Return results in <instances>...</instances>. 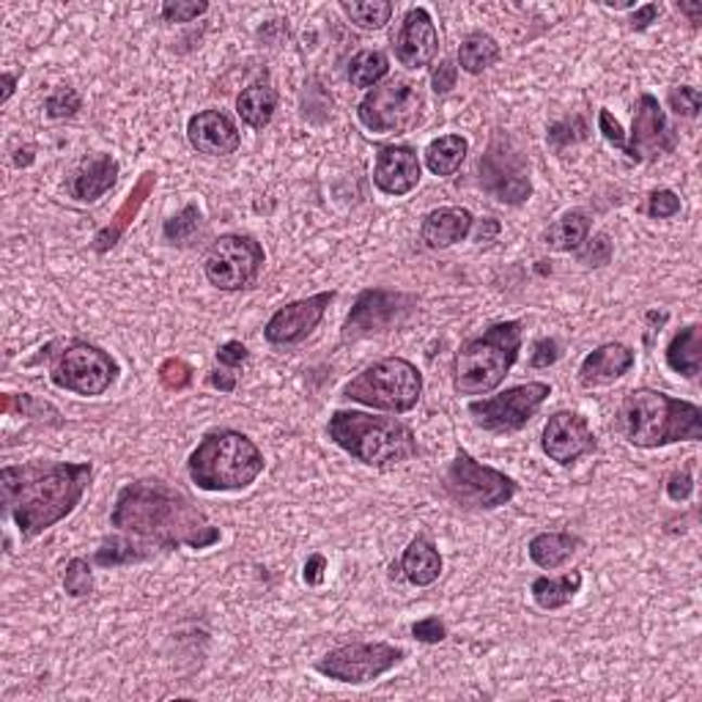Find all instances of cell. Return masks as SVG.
<instances>
[{"label":"cell","instance_id":"obj_49","mask_svg":"<svg viewBox=\"0 0 702 702\" xmlns=\"http://www.w3.org/2000/svg\"><path fill=\"white\" fill-rule=\"evenodd\" d=\"M456 80H459V66L454 61H442L431 75V86L436 93H450L456 88Z\"/></svg>","mask_w":702,"mask_h":702},{"label":"cell","instance_id":"obj_22","mask_svg":"<svg viewBox=\"0 0 702 702\" xmlns=\"http://www.w3.org/2000/svg\"><path fill=\"white\" fill-rule=\"evenodd\" d=\"M634 368V348L626 343H604L592 348L590 355L579 366L582 387H598V384H612L626 376Z\"/></svg>","mask_w":702,"mask_h":702},{"label":"cell","instance_id":"obj_56","mask_svg":"<svg viewBox=\"0 0 702 702\" xmlns=\"http://www.w3.org/2000/svg\"><path fill=\"white\" fill-rule=\"evenodd\" d=\"M34 163V149H20L17 154H14V165L17 168H25V165Z\"/></svg>","mask_w":702,"mask_h":702},{"label":"cell","instance_id":"obj_47","mask_svg":"<svg viewBox=\"0 0 702 702\" xmlns=\"http://www.w3.org/2000/svg\"><path fill=\"white\" fill-rule=\"evenodd\" d=\"M412 634H414V639H418V642L436 644V642H442V639L447 637V626L439 621V617L429 615V617H423V621L414 623Z\"/></svg>","mask_w":702,"mask_h":702},{"label":"cell","instance_id":"obj_44","mask_svg":"<svg viewBox=\"0 0 702 702\" xmlns=\"http://www.w3.org/2000/svg\"><path fill=\"white\" fill-rule=\"evenodd\" d=\"M680 212V197L673 190H653L648 197V215L653 220H667Z\"/></svg>","mask_w":702,"mask_h":702},{"label":"cell","instance_id":"obj_24","mask_svg":"<svg viewBox=\"0 0 702 702\" xmlns=\"http://www.w3.org/2000/svg\"><path fill=\"white\" fill-rule=\"evenodd\" d=\"M472 226H475V217H472L470 209H461V206H442V209L429 212V215L423 217L420 239H423L431 250H445L464 242L472 233Z\"/></svg>","mask_w":702,"mask_h":702},{"label":"cell","instance_id":"obj_51","mask_svg":"<svg viewBox=\"0 0 702 702\" xmlns=\"http://www.w3.org/2000/svg\"><path fill=\"white\" fill-rule=\"evenodd\" d=\"M598 129H601V135H604L615 149H621L623 152V145H626V132H623L621 122H617L610 111H598Z\"/></svg>","mask_w":702,"mask_h":702},{"label":"cell","instance_id":"obj_50","mask_svg":"<svg viewBox=\"0 0 702 702\" xmlns=\"http://www.w3.org/2000/svg\"><path fill=\"white\" fill-rule=\"evenodd\" d=\"M247 357H250L247 346H244V343H239V341H228V343H222L220 348H217V362H220L222 368H231V371H237V368L242 366V362L247 360Z\"/></svg>","mask_w":702,"mask_h":702},{"label":"cell","instance_id":"obj_9","mask_svg":"<svg viewBox=\"0 0 702 702\" xmlns=\"http://www.w3.org/2000/svg\"><path fill=\"white\" fill-rule=\"evenodd\" d=\"M50 379H53L55 387L86 395V398H97L116 384L118 362L93 343L72 341L55 355L53 366H50Z\"/></svg>","mask_w":702,"mask_h":702},{"label":"cell","instance_id":"obj_43","mask_svg":"<svg viewBox=\"0 0 702 702\" xmlns=\"http://www.w3.org/2000/svg\"><path fill=\"white\" fill-rule=\"evenodd\" d=\"M209 12V3H184V0H168L163 3V20L165 23H192V20L204 17Z\"/></svg>","mask_w":702,"mask_h":702},{"label":"cell","instance_id":"obj_20","mask_svg":"<svg viewBox=\"0 0 702 702\" xmlns=\"http://www.w3.org/2000/svg\"><path fill=\"white\" fill-rule=\"evenodd\" d=\"M423 179L418 152L412 145H382L373 165V184L384 195H409Z\"/></svg>","mask_w":702,"mask_h":702},{"label":"cell","instance_id":"obj_28","mask_svg":"<svg viewBox=\"0 0 702 702\" xmlns=\"http://www.w3.org/2000/svg\"><path fill=\"white\" fill-rule=\"evenodd\" d=\"M667 366L686 379H697L702 371V330L689 324L669 341Z\"/></svg>","mask_w":702,"mask_h":702},{"label":"cell","instance_id":"obj_4","mask_svg":"<svg viewBox=\"0 0 702 702\" xmlns=\"http://www.w3.org/2000/svg\"><path fill=\"white\" fill-rule=\"evenodd\" d=\"M327 434L341 450L366 467L387 470L418 456L414 431L398 418H376L355 409H337L327 423Z\"/></svg>","mask_w":702,"mask_h":702},{"label":"cell","instance_id":"obj_35","mask_svg":"<svg viewBox=\"0 0 702 702\" xmlns=\"http://www.w3.org/2000/svg\"><path fill=\"white\" fill-rule=\"evenodd\" d=\"M341 9L362 30H382L393 17V3L387 0H343Z\"/></svg>","mask_w":702,"mask_h":702},{"label":"cell","instance_id":"obj_30","mask_svg":"<svg viewBox=\"0 0 702 702\" xmlns=\"http://www.w3.org/2000/svg\"><path fill=\"white\" fill-rule=\"evenodd\" d=\"M582 590V574L579 571H565L563 576L551 579V576H538L529 587L535 604L540 610H563L565 604H571L576 598V592Z\"/></svg>","mask_w":702,"mask_h":702},{"label":"cell","instance_id":"obj_40","mask_svg":"<svg viewBox=\"0 0 702 702\" xmlns=\"http://www.w3.org/2000/svg\"><path fill=\"white\" fill-rule=\"evenodd\" d=\"M80 105H82L80 93H77L75 88H69V86H61L44 99V113L50 118H55V122H59V118H72V116H75V113L80 111Z\"/></svg>","mask_w":702,"mask_h":702},{"label":"cell","instance_id":"obj_41","mask_svg":"<svg viewBox=\"0 0 702 702\" xmlns=\"http://www.w3.org/2000/svg\"><path fill=\"white\" fill-rule=\"evenodd\" d=\"M159 382L168 390H174V393L187 390L192 384V368L184 360H179V357H170V360H165L159 366Z\"/></svg>","mask_w":702,"mask_h":702},{"label":"cell","instance_id":"obj_14","mask_svg":"<svg viewBox=\"0 0 702 702\" xmlns=\"http://www.w3.org/2000/svg\"><path fill=\"white\" fill-rule=\"evenodd\" d=\"M418 310V299L404 291L366 289L357 296L355 308L343 324V341L355 343L362 337L382 335L400 327Z\"/></svg>","mask_w":702,"mask_h":702},{"label":"cell","instance_id":"obj_7","mask_svg":"<svg viewBox=\"0 0 702 702\" xmlns=\"http://www.w3.org/2000/svg\"><path fill=\"white\" fill-rule=\"evenodd\" d=\"M420 395H423V373L404 357L376 360L343 387V398L393 414L412 412L420 404Z\"/></svg>","mask_w":702,"mask_h":702},{"label":"cell","instance_id":"obj_39","mask_svg":"<svg viewBox=\"0 0 702 702\" xmlns=\"http://www.w3.org/2000/svg\"><path fill=\"white\" fill-rule=\"evenodd\" d=\"M587 138V124L582 116L563 118V122H554L546 132V140H549L554 149H565V145H574L579 140Z\"/></svg>","mask_w":702,"mask_h":702},{"label":"cell","instance_id":"obj_2","mask_svg":"<svg viewBox=\"0 0 702 702\" xmlns=\"http://www.w3.org/2000/svg\"><path fill=\"white\" fill-rule=\"evenodd\" d=\"M91 472L88 461H30L3 467V502L17 524L20 538H39L41 533L72 516L91 483Z\"/></svg>","mask_w":702,"mask_h":702},{"label":"cell","instance_id":"obj_33","mask_svg":"<svg viewBox=\"0 0 702 702\" xmlns=\"http://www.w3.org/2000/svg\"><path fill=\"white\" fill-rule=\"evenodd\" d=\"M499 44L497 39H492L488 34H470L459 47V66L467 75H483L488 66H494L499 61Z\"/></svg>","mask_w":702,"mask_h":702},{"label":"cell","instance_id":"obj_21","mask_svg":"<svg viewBox=\"0 0 702 702\" xmlns=\"http://www.w3.org/2000/svg\"><path fill=\"white\" fill-rule=\"evenodd\" d=\"M187 138L197 154L206 157H228L242 145L237 124L222 111H204L195 113L187 124Z\"/></svg>","mask_w":702,"mask_h":702},{"label":"cell","instance_id":"obj_3","mask_svg":"<svg viewBox=\"0 0 702 702\" xmlns=\"http://www.w3.org/2000/svg\"><path fill=\"white\" fill-rule=\"evenodd\" d=\"M617 425L623 436L642 450L675 445V442H700L702 409L662 390L639 387L623 398Z\"/></svg>","mask_w":702,"mask_h":702},{"label":"cell","instance_id":"obj_29","mask_svg":"<svg viewBox=\"0 0 702 702\" xmlns=\"http://www.w3.org/2000/svg\"><path fill=\"white\" fill-rule=\"evenodd\" d=\"M576 549H579V538L571 533H540L527 546L529 560L546 571H554L569 563Z\"/></svg>","mask_w":702,"mask_h":702},{"label":"cell","instance_id":"obj_13","mask_svg":"<svg viewBox=\"0 0 702 702\" xmlns=\"http://www.w3.org/2000/svg\"><path fill=\"white\" fill-rule=\"evenodd\" d=\"M549 395L551 387L546 382H527L506 390V393L492 395V398L472 400L467 409H470L477 429L492 431V434H513V431H522L538 414Z\"/></svg>","mask_w":702,"mask_h":702},{"label":"cell","instance_id":"obj_23","mask_svg":"<svg viewBox=\"0 0 702 702\" xmlns=\"http://www.w3.org/2000/svg\"><path fill=\"white\" fill-rule=\"evenodd\" d=\"M154 187H157V174H154V170H145V174L135 181L132 192L124 197V204L118 206V212L113 215V220L107 222V226L102 228L97 237H93V250H97V253H107V250H113L118 242H122V237L129 231V226L135 222V217L140 215V209H143V204L154 192Z\"/></svg>","mask_w":702,"mask_h":702},{"label":"cell","instance_id":"obj_10","mask_svg":"<svg viewBox=\"0 0 702 702\" xmlns=\"http://www.w3.org/2000/svg\"><path fill=\"white\" fill-rule=\"evenodd\" d=\"M420 97L418 86L409 80H390L371 88L357 105L360 124L373 135H404L420 122Z\"/></svg>","mask_w":702,"mask_h":702},{"label":"cell","instance_id":"obj_45","mask_svg":"<svg viewBox=\"0 0 702 702\" xmlns=\"http://www.w3.org/2000/svg\"><path fill=\"white\" fill-rule=\"evenodd\" d=\"M585 244L587 247L579 253L582 264H587V267H604V264L612 261V242L607 233H596Z\"/></svg>","mask_w":702,"mask_h":702},{"label":"cell","instance_id":"obj_52","mask_svg":"<svg viewBox=\"0 0 702 702\" xmlns=\"http://www.w3.org/2000/svg\"><path fill=\"white\" fill-rule=\"evenodd\" d=\"M324 571H327V560L324 554H310L308 563L303 569V579L308 582L310 587H319L324 582Z\"/></svg>","mask_w":702,"mask_h":702},{"label":"cell","instance_id":"obj_57","mask_svg":"<svg viewBox=\"0 0 702 702\" xmlns=\"http://www.w3.org/2000/svg\"><path fill=\"white\" fill-rule=\"evenodd\" d=\"M14 88H17V77L14 75H3V102H9V99H12V93H14Z\"/></svg>","mask_w":702,"mask_h":702},{"label":"cell","instance_id":"obj_18","mask_svg":"<svg viewBox=\"0 0 702 702\" xmlns=\"http://www.w3.org/2000/svg\"><path fill=\"white\" fill-rule=\"evenodd\" d=\"M544 454L560 467H569L579 461L582 456L596 450V434H592L587 418L579 412H554L544 425V439H540Z\"/></svg>","mask_w":702,"mask_h":702},{"label":"cell","instance_id":"obj_1","mask_svg":"<svg viewBox=\"0 0 702 702\" xmlns=\"http://www.w3.org/2000/svg\"><path fill=\"white\" fill-rule=\"evenodd\" d=\"M111 524L157 549H209L222 538L192 497L165 481L127 483L116 497Z\"/></svg>","mask_w":702,"mask_h":702},{"label":"cell","instance_id":"obj_55","mask_svg":"<svg viewBox=\"0 0 702 702\" xmlns=\"http://www.w3.org/2000/svg\"><path fill=\"white\" fill-rule=\"evenodd\" d=\"M678 9L686 14V17H689L691 25L702 23V3H700V0H697V3H686V0H680Z\"/></svg>","mask_w":702,"mask_h":702},{"label":"cell","instance_id":"obj_37","mask_svg":"<svg viewBox=\"0 0 702 702\" xmlns=\"http://www.w3.org/2000/svg\"><path fill=\"white\" fill-rule=\"evenodd\" d=\"M201 228V209L195 204H187L179 215L170 217L163 228V237L168 239L170 244H187Z\"/></svg>","mask_w":702,"mask_h":702},{"label":"cell","instance_id":"obj_17","mask_svg":"<svg viewBox=\"0 0 702 702\" xmlns=\"http://www.w3.org/2000/svg\"><path fill=\"white\" fill-rule=\"evenodd\" d=\"M335 299V291H319V294L308 296V299H296V303L283 305L272 319L264 327V337L275 346H294L303 343L316 327L324 319L327 308Z\"/></svg>","mask_w":702,"mask_h":702},{"label":"cell","instance_id":"obj_58","mask_svg":"<svg viewBox=\"0 0 702 702\" xmlns=\"http://www.w3.org/2000/svg\"><path fill=\"white\" fill-rule=\"evenodd\" d=\"M634 7H637V3H631V0H623V3L610 0V3H607V9H615V12H621V9H634Z\"/></svg>","mask_w":702,"mask_h":702},{"label":"cell","instance_id":"obj_15","mask_svg":"<svg viewBox=\"0 0 702 702\" xmlns=\"http://www.w3.org/2000/svg\"><path fill=\"white\" fill-rule=\"evenodd\" d=\"M477 170H481L483 190L492 192L499 204L519 206L533 195L527 163H524L522 152L513 145V140L502 138V135H494L492 145H488L486 154L481 157Z\"/></svg>","mask_w":702,"mask_h":702},{"label":"cell","instance_id":"obj_53","mask_svg":"<svg viewBox=\"0 0 702 702\" xmlns=\"http://www.w3.org/2000/svg\"><path fill=\"white\" fill-rule=\"evenodd\" d=\"M662 14V7L659 3H644V7H637V12H634L631 17V28L634 30H644L650 28V23Z\"/></svg>","mask_w":702,"mask_h":702},{"label":"cell","instance_id":"obj_16","mask_svg":"<svg viewBox=\"0 0 702 702\" xmlns=\"http://www.w3.org/2000/svg\"><path fill=\"white\" fill-rule=\"evenodd\" d=\"M675 132L667 124L662 105L653 93H642L637 99V111H634L631 135L626 138L623 154L631 163H648V159H659L664 154L675 152Z\"/></svg>","mask_w":702,"mask_h":702},{"label":"cell","instance_id":"obj_42","mask_svg":"<svg viewBox=\"0 0 702 702\" xmlns=\"http://www.w3.org/2000/svg\"><path fill=\"white\" fill-rule=\"evenodd\" d=\"M669 107L684 118L700 116V107H702L700 91L691 86H675L673 91H669Z\"/></svg>","mask_w":702,"mask_h":702},{"label":"cell","instance_id":"obj_5","mask_svg":"<svg viewBox=\"0 0 702 702\" xmlns=\"http://www.w3.org/2000/svg\"><path fill=\"white\" fill-rule=\"evenodd\" d=\"M187 472L201 492H242L264 472V454L242 431L220 429L192 450Z\"/></svg>","mask_w":702,"mask_h":702},{"label":"cell","instance_id":"obj_12","mask_svg":"<svg viewBox=\"0 0 702 702\" xmlns=\"http://www.w3.org/2000/svg\"><path fill=\"white\" fill-rule=\"evenodd\" d=\"M404 648L390 642H352L330 650L324 659H319L316 669L324 678L337 680V684L362 686L371 680L382 678L390 669L404 662Z\"/></svg>","mask_w":702,"mask_h":702},{"label":"cell","instance_id":"obj_11","mask_svg":"<svg viewBox=\"0 0 702 702\" xmlns=\"http://www.w3.org/2000/svg\"><path fill=\"white\" fill-rule=\"evenodd\" d=\"M267 264L261 244L247 233H226L209 247L204 258V272L215 289L242 291L256 283Z\"/></svg>","mask_w":702,"mask_h":702},{"label":"cell","instance_id":"obj_54","mask_svg":"<svg viewBox=\"0 0 702 702\" xmlns=\"http://www.w3.org/2000/svg\"><path fill=\"white\" fill-rule=\"evenodd\" d=\"M212 387H217L220 393H233L237 390V373L231 368H217V371L209 373Z\"/></svg>","mask_w":702,"mask_h":702},{"label":"cell","instance_id":"obj_25","mask_svg":"<svg viewBox=\"0 0 702 702\" xmlns=\"http://www.w3.org/2000/svg\"><path fill=\"white\" fill-rule=\"evenodd\" d=\"M118 170L122 168H118V163L111 154H97V157H91L75 170L69 181V195L80 204H93V201H99L116 187Z\"/></svg>","mask_w":702,"mask_h":702},{"label":"cell","instance_id":"obj_26","mask_svg":"<svg viewBox=\"0 0 702 702\" xmlns=\"http://www.w3.org/2000/svg\"><path fill=\"white\" fill-rule=\"evenodd\" d=\"M398 569L414 587H429L442 576V554L425 535H418V538H412V544L404 549V558H400Z\"/></svg>","mask_w":702,"mask_h":702},{"label":"cell","instance_id":"obj_32","mask_svg":"<svg viewBox=\"0 0 702 702\" xmlns=\"http://www.w3.org/2000/svg\"><path fill=\"white\" fill-rule=\"evenodd\" d=\"M467 154H470V143L461 135H442V138L431 140L425 149V165L434 176H454L456 170L464 165Z\"/></svg>","mask_w":702,"mask_h":702},{"label":"cell","instance_id":"obj_19","mask_svg":"<svg viewBox=\"0 0 702 702\" xmlns=\"http://www.w3.org/2000/svg\"><path fill=\"white\" fill-rule=\"evenodd\" d=\"M395 59L407 69H423L439 53V34L431 20V14L423 7L409 9L404 23H400L398 36L393 41Z\"/></svg>","mask_w":702,"mask_h":702},{"label":"cell","instance_id":"obj_31","mask_svg":"<svg viewBox=\"0 0 702 702\" xmlns=\"http://www.w3.org/2000/svg\"><path fill=\"white\" fill-rule=\"evenodd\" d=\"M544 239L551 250H560V253H579L587 239H590V217L582 209L565 212V215L546 231Z\"/></svg>","mask_w":702,"mask_h":702},{"label":"cell","instance_id":"obj_6","mask_svg":"<svg viewBox=\"0 0 702 702\" xmlns=\"http://www.w3.org/2000/svg\"><path fill=\"white\" fill-rule=\"evenodd\" d=\"M522 348V321H499L483 335L461 343L454 362V384L461 395H486L506 382Z\"/></svg>","mask_w":702,"mask_h":702},{"label":"cell","instance_id":"obj_34","mask_svg":"<svg viewBox=\"0 0 702 702\" xmlns=\"http://www.w3.org/2000/svg\"><path fill=\"white\" fill-rule=\"evenodd\" d=\"M387 72L390 59L382 50H362L348 64V82L355 88H368L371 91V88H376L387 77Z\"/></svg>","mask_w":702,"mask_h":702},{"label":"cell","instance_id":"obj_46","mask_svg":"<svg viewBox=\"0 0 702 702\" xmlns=\"http://www.w3.org/2000/svg\"><path fill=\"white\" fill-rule=\"evenodd\" d=\"M560 355H563V348H560V343L554 341V337H540V341L535 343V348H533L529 366H533V368H549V366H554V362L560 360Z\"/></svg>","mask_w":702,"mask_h":702},{"label":"cell","instance_id":"obj_8","mask_svg":"<svg viewBox=\"0 0 702 702\" xmlns=\"http://www.w3.org/2000/svg\"><path fill=\"white\" fill-rule=\"evenodd\" d=\"M445 492L456 506L494 511V508L508 506L516 497L519 486L506 472L481 464L467 450H459L445 472Z\"/></svg>","mask_w":702,"mask_h":702},{"label":"cell","instance_id":"obj_48","mask_svg":"<svg viewBox=\"0 0 702 702\" xmlns=\"http://www.w3.org/2000/svg\"><path fill=\"white\" fill-rule=\"evenodd\" d=\"M691 492H694V477H691L689 470H678L669 475L667 497L673 499V502H686V499L691 497Z\"/></svg>","mask_w":702,"mask_h":702},{"label":"cell","instance_id":"obj_27","mask_svg":"<svg viewBox=\"0 0 702 702\" xmlns=\"http://www.w3.org/2000/svg\"><path fill=\"white\" fill-rule=\"evenodd\" d=\"M278 111V91L269 82H253L237 97V113L253 129H264Z\"/></svg>","mask_w":702,"mask_h":702},{"label":"cell","instance_id":"obj_38","mask_svg":"<svg viewBox=\"0 0 702 702\" xmlns=\"http://www.w3.org/2000/svg\"><path fill=\"white\" fill-rule=\"evenodd\" d=\"M64 590H66V596H72V598L91 596L93 574H91V565H88V560L75 558V560H69V563H66Z\"/></svg>","mask_w":702,"mask_h":702},{"label":"cell","instance_id":"obj_36","mask_svg":"<svg viewBox=\"0 0 702 702\" xmlns=\"http://www.w3.org/2000/svg\"><path fill=\"white\" fill-rule=\"evenodd\" d=\"M152 554V551L145 549V546L132 544L127 538H111L105 544L99 546L97 554H93V563L102 565V569H116V565H129V563H140Z\"/></svg>","mask_w":702,"mask_h":702}]
</instances>
